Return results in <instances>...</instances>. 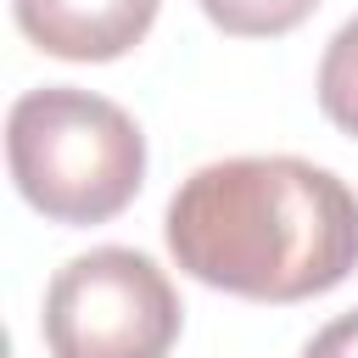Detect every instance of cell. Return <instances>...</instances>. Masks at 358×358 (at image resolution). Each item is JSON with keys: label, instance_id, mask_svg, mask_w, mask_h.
I'll return each mask as SVG.
<instances>
[{"label": "cell", "instance_id": "3957f363", "mask_svg": "<svg viewBox=\"0 0 358 358\" xmlns=\"http://www.w3.org/2000/svg\"><path fill=\"white\" fill-rule=\"evenodd\" d=\"M179 341V291L129 246L73 257L45 291L50 358H168Z\"/></svg>", "mask_w": 358, "mask_h": 358}, {"label": "cell", "instance_id": "7a4b0ae2", "mask_svg": "<svg viewBox=\"0 0 358 358\" xmlns=\"http://www.w3.org/2000/svg\"><path fill=\"white\" fill-rule=\"evenodd\" d=\"M6 168L50 224H106L140 196L145 134L117 101L45 84L6 112Z\"/></svg>", "mask_w": 358, "mask_h": 358}, {"label": "cell", "instance_id": "6da1fadb", "mask_svg": "<svg viewBox=\"0 0 358 358\" xmlns=\"http://www.w3.org/2000/svg\"><path fill=\"white\" fill-rule=\"evenodd\" d=\"M173 263L246 302H302L358 268V196L302 157L196 168L168 201Z\"/></svg>", "mask_w": 358, "mask_h": 358}, {"label": "cell", "instance_id": "277c9868", "mask_svg": "<svg viewBox=\"0 0 358 358\" xmlns=\"http://www.w3.org/2000/svg\"><path fill=\"white\" fill-rule=\"evenodd\" d=\"M11 11L17 28L62 62H112L157 22V0H11Z\"/></svg>", "mask_w": 358, "mask_h": 358}, {"label": "cell", "instance_id": "52a82bcc", "mask_svg": "<svg viewBox=\"0 0 358 358\" xmlns=\"http://www.w3.org/2000/svg\"><path fill=\"white\" fill-rule=\"evenodd\" d=\"M302 358H358V308L341 313V319H330V324L302 347Z\"/></svg>", "mask_w": 358, "mask_h": 358}, {"label": "cell", "instance_id": "5b68a950", "mask_svg": "<svg viewBox=\"0 0 358 358\" xmlns=\"http://www.w3.org/2000/svg\"><path fill=\"white\" fill-rule=\"evenodd\" d=\"M319 112L358 140V17H347L336 28V39L324 45L319 62Z\"/></svg>", "mask_w": 358, "mask_h": 358}, {"label": "cell", "instance_id": "8992f818", "mask_svg": "<svg viewBox=\"0 0 358 358\" xmlns=\"http://www.w3.org/2000/svg\"><path fill=\"white\" fill-rule=\"evenodd\" d=\"M319 0H201L207 22L235 34V39H274V34H291L296 22L313 17Z\"/></svg>", "mask_w": 358, "mask_h": 358}]
</instances>
